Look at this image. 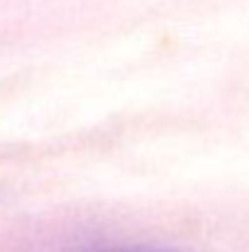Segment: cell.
I'll use <instances>...</instances> for the list:
<instances>
[{
	"label": "cell",
	"mask_w": 249,
	"mask_h": 252,
	"mask_svg": "<svg viewBox=\"0 0 249 252\" xmlns=\"http://www.w3.org/2000/svg\"><path fill=\"white\" fill-rule=\"evenodd\" d=\"M83 252H171V250H154V248H137V245H108V248H88Z\"/></svg>",
	"instance_id": "cell-1"
}]
</instances>
